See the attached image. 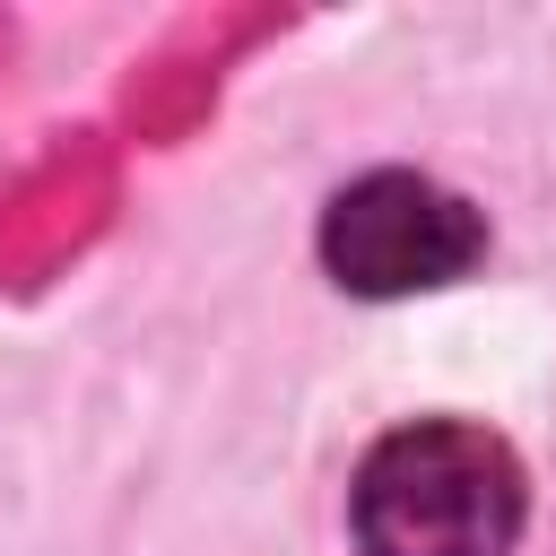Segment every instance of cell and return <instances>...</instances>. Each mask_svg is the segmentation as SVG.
<instances>
[{"label": "cell", "instance_id": "6da1fadb", "mask_svg": "<svg viewBox=\"0 0 556 556\" xmlns=\"http://www.w3.org/2000/svg\"><path fill=\"white\" fill-rule=\"evenodd\" d=\"M521 460L486 426H400L356 469V547L365 556H513L521 539Z\"/></svg>", "mask_w": 556, "mask_h": 556}, {"label": "cell", "instance_id": "7a4b0ae2", "mask_svg": "<svg viewBox=\"0 0 556 556\" xmlns=\"http://www.w3.org/2000/svg\"><path fill=\"white\" fill-rule=\"evenodd\" d=\"M486 252V226L469 200H452L426 174H365L330 200L321 217V261L339 287L356 295H417V287H452L469 261Z\"/></svg>", "mask_w": 556, "mask_h": 556}]
</instances>
